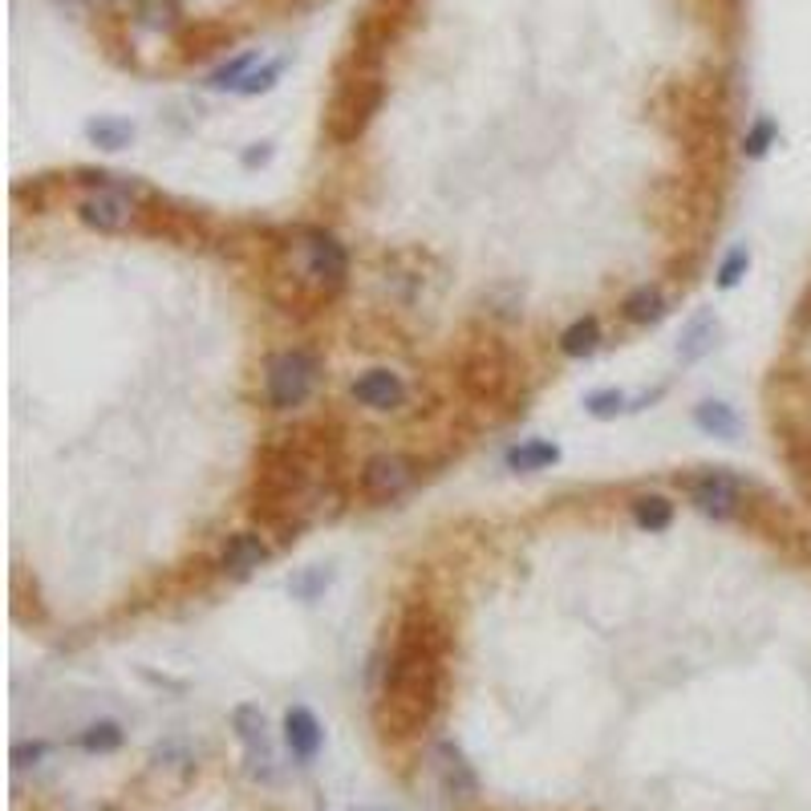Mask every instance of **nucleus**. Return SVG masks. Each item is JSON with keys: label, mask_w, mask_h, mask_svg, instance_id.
Returning a JSON list of instances; mask_svg holds the SVG:
<instances>
[{"label": "nucleus", "mask_w": 811, "mask_h": 811, "mask_svg": "<svg viewBox=\"0 0 811 811\" xmlns=\"http://www.w3.org/2000/svg\"><path fill=\"white\" fill-rule=\"evenodd\" d=\"M447 653H451V629L430 600H410L394 629L382 690L373 702L378 731L406 743L435 722L447 690Z\"/></svg>", "instance_id": "1"}, {"label": "nucleus", "mask_w": 811, "mask_h": 811, "mask_svg": "<svg viewBox=\"0 0 811 811\" xmlns=\"http://www.w3.org/2000/svg\"><path fill=\"white\" fill-rule=\"evenodd\" d=\"M268 293L284 308H317L329 305L333 296L346 289L349 256L337 236L317 227H296L280 244H272V256L264 264Z\"/></svg>", "instance_id": "2"}, {"label": "nucleus", "mask_w": 811, "mask_h": 811, "mask_svg": "<svg viewBox=\"0 0 811 811\" xmlns=\"http://www.w3.org/2000/svg\"><path fill=\"white\" fill-rule=\"evenodd\" d=\"M386 102V78H382V61H365V57L349 54L346 66L337 69V86L325 106V134L337 147H353L361 134L370 131L378 110Z\"/></svg>", "instance_id": "3"}, {"label": "nucleus", "mask_w": 811, "mask_h": 811, "mask_svg": "<svg viewBox=\"0 0 811 811\" xmlns=\"http://www.w3.org/2000/svg\"><path fill=\"white\" fill-rule=\"evenodd\" d=\"M511 373H516L511 349H507L504 341H495V337L475 341V346L459 358V386H463V394L475 402H487V406L507 394Z\"/></svg>", "instance_id": "4"}, {"label": "nucleus", "mask_w": 811, "mask_h": 811, "mask_svg": "<svg viewBox=\"0 0 811 811\" xmlns=\"http://www.w3.org/2000/svg\"><path fill=\"white\" fill-rule=\"evenodd\" d=\"M320 382V361L308 349H284L264 365V398L272 410H296L313 398Z\"/></svg>", "instance_id": "5"}, {"label": "nucleus", "mask_w": 811, "mask_h": 811, "mask_svg": "<svg viewBox=\"0 0 811 811\" xmlns=\"http://www.w3.org/2000/svg\"><path fill=\"white\" fill-rule=\"evenodd\" d=\"M690 504L710 519H734L746 507V483L731 471H702L686 480Z\"/></svg>", "instance_id": "6"}, {"label": "nucleus", "mask_w": 811, "mask_h": 811, "mask_svg": "<svg viewBox=\"0 0 811 811\" xmlns=\"http://www.w3.org/2000/svg\"><path fill=\"white\" fill-rule=\"evenodd\" d=\"M414 475H418V471H414V459H406V454H398V451H382L361 463L358 487L370 504H390V499H398V495L410 492Z\"/></svg>", "instance_id": "7"}, {"label": "nucleus", "mask_w": 811, "mask_h": 811, "mask_svg": "<svg viewBox=\"0 0 811 811\" xmlns=\"http://www.w3.org/2000/svg\"><path fill=\"white\" fill-rule=\"evenodd\" d=\"M134 195H138V191H131V187H93L90 195L78 203V215L90 227H98V232H126V227H134L138 224V215H143V207H138Z\"/></svg>", "instance_id": "8"}, {"label": "nucleus", "mask_w": 811, "mask_h": 811, "mask_svg": "<svg viewBox=\"0 0 811 811\" xmlns=\"http://www.w3.org/2000/svg\"><path fill=\"white\" fill-rule=\"evenodd\" d=\"M232 731L244 743V755H248V775L268 784L277 775V751H272V739H268V719L264 710L252 702H244L232 710Z\"/></svg>", "instance_id": "9"}, {"label": "nucleus", "mask_w": 811, "mask_h": 811, "mask_svg": "<svg viewBox=\"0 0 811 811\" xmlns=\"http://www.w3.org/2000/svg\"><path fill=\"white\" fill-rule=\"evenodd\" d=\"M272 560V548L264 544V536L260 532H236L227 536L224 552H219V568L227 572V576H236V581H244V576H252V572H260Z\"/></svg>", "instance_id": "10"}, {"label": "nucleus", "mask_w": 811, "mask_h": 811, "mask_svg": "<svg viewBox=\"0 0 811 811\" xmlns=\"http://www.w3.org/2000/svg\"><path fill=\"white\" fill-rule=\"evenodd\" d=\"M353 402H361L365 410H398L402 398H406V386H402V378L394 370H365L349 386Z\"/></svg>", "instance_id": "11"}, {"label": "nucleus", "mask_w": 811, "mask_h": 811, "mask_svg": "<svg viewBox=\"0 0 811 811\" xmlns=\"http://www.w3.org/2000/svg\"><path fill=\"white\" fill-rule=\"evenodd\" d=\"M435 771H439L442 787H447V796L454 799H475L480 796V779L471 771V763L463 758V751L454 743H435Z\"/></svg>", "instance_id": "12"}, {"label": "nucleus", "mask_w": 811, "mask_h": 811, "mask_svg": "<svg viewBox=\"0 0 811 811\" xmlns=\"http://www.w3.org/2000/svg\"><path fill=\"white\" fill-rule=\"evenodd\" d=\"M284 743H289V751H293L301 763L317 758L320 743H325V731H320L317 714H313L308 706H293V710L284 714Z\"/></svg>", "instance_id": "13"}, {"label": "nucleus", "mask_w": 811, "mask_h": 811, "mask_svg": "<svg viewBox=\"0 0 811 811\" xmlns=\"http://www.w3.org/2000/svg\"><path fill=\"white\" fill-rule=\"evenodd\" d=\"M714 346H719V317L714 313H698V317L686 320V329L678 337V361L682 365H694V361H702Z\"/></svg>", "instance_id": "14"}, {"label": "nucleus", "mask_w": 811, "mask_h": 811, "mask_svg": "<svg viewBox=\"0 0 811 811\" xmlns=\"http://www.w3.org/2000/svg\"><path fill=\"white\" fill-rule=\"evenodd\" d=\"M694 426L702 435H714V439H739V430H743L734 406H726V402H698L694 406Z\"/></svg>", "instance_id": "15"}, {"label": "nucleus", "mask_w": 811, "mask_h": 811, "mask_svg": "<svg viewBox=\"0 0 811 811\" xmlns=\"http://www.w3.org/2000/svg\"><path fill=\"white\" fill-rule=\"evenodd\" d=\"M621 317L629 320V325H653V320L665 317V296L657 284H641V289H633V293L621 301Z\"/></svg>", "instance_id": "16"}, {"label": "nucleus", "mask_w": 811, "mask_h": 811, "mask_svg": "<svg viewBox=\"0 0 811 811\" xmlns=\"http://www.w3.org/2000/svg\"><path fill=\"white\" fill-rule=\"evenodd\" d=\"M597 346H600V320L597 317L572 320L568 329L560 333V353H564V358H588V353H597Z\"/></svg>", "instance_id": "17"}, {"label": "nucleus", "mask_w": 811, "mask_h": 811, "mask_svg": "<svg viewBox=\"0 0 811 811\" xmlns=\"http://www.w3.org/2000/svg\"><path fill=\"white\" fill-rule=\"evenodd\" d=\"M629 511H633V523H638L641 532H665L674 523V504L665 495H638L629 504Z\"/></svg>", "instance_id": "18"}, {"label": "nucleus", "mask_w": 811, "mask_h": 811, "mask_svg": "<svg viewBox=\"0 0 811 811\" xmlns=\"http://www.w3.org/2000/svg\"><path fill=\"white\" fill-rule=\"evenodd\" d=\"M86 138H90L98 150H122V147H131L134 122H126V119H90V122H86Z\"/></svg>", "instance_id": "19"}, {"label": "nucleus", "mask_w": 811, "mask_h": 811, "mask_svg": "<svg viewBox=\"0 0 811 811\" xmlns=\"http://www.w3.org/2000/svg\"><path fill=\"white\" fill-rule=\"evenodd\" d=\"M560 459V447L556 442H544V439H532L516 447V451H507V466L511 471H544Z\"/></svg>", "instance_id": "20"}, {"label": "nucleus", "mask_w": 811, "mask_h": 811, "mask_svg": "<svg viewBox=\"0 0 811 811\" xmlns=\"http://www.w3.org/2000/svg\"><path fill=\"white\" fill-rule=\"evenodd\" d=\"M122 739H126V734H122V726L119 722H93V726H86V731H81V739H78V746L81 751H90V755H110V751H119L122 746Z\"/></svg>", "instance_id": "21"}, {"label": "nucleus", "mask_w": 811, "mask_h": 811, "mask_svg": "<svg viewBox=\"0 0 811 811\" xmlns=\"http://www.w3.org/2000/svg\"><path fill=\"white\" fill-rule=\"evenodd\" d=\"M134 16L147 29H174L179 25V0H138Z\"/></svg>", "instance_id": "22"}, {"label": "nucleus", "mask_w": 811, "mask_h": 811, "mask_svg": "<svg viewBox=\"0 0 811 811\" xmlns=\"http://www.w3.org/2000/svg\"><path fill=\"white\" fill-rule=\"evenodd\" d=\"M333 585V568H305V572H296L293 576V585H289V593H293L296 600H305V605H313V600L325 593V588Z\"/></svg>", "instance_id": "23"}, {"label": "nucleus", "mask_w": 811, "mask_h": 811, "mask_svg": "<svg viewBox=\"0 0 811 811\" xmlns=\"http://www.w3.org/2000/svg\"><path fill=\"white\" fill-rule=\"evenodd\" d=\"M252 61H256V54H240V57H232V61H227V66H219L212 74V81H207V86H212V90H240V81L248 78V69H252Z\"/></svg>", "instance_id": "24"}, {"label": "nucleus", "mask_w": 811, "mask_h": 811, "mask_svg": "<svg viewBox=\"0 0 811 811\" xmlns=\"http://www.w3.org/2000/svg\"><path fill=\"white\" fill-rule=\"evenodd\" d=\"M775 134H779V126H775V119H758L755 126L746 131V138H743V155H746V159H763V155L771 150Z\"/></svg>", "instance_id": "25"}, {"label": "nucleus", "mask_w": 811, "mask_h": 811, "mask_svg": "<svg viewBox=\"0 0 811 811\" xmlns=\"http://www.w3.org/2000/svg\"><path fill=\"white\" fill-rule=\"evenodd\" d=\"M746 268H751V248L739 244V248H731L726 260L719 264V289H734V284L746 277Z\"/></svg>", "instance_id": "26"}, {"label": "nucleus", "mask_w": 811, "mask_h": 811, "mask_svg": "<svg viewBox=\"0 0 811 811\" xmlns=\"http://www.w3.org/2000/svg\"><path fill=\"white\" fill-rule=\"evenodd\" d=\"M585 410L593 414V418H617V414L629 410V406H626V394H621V390H597V394H588L585 398Z\"/></svg>", "instance_id": "27"}, {"label": "nucleus", "mask_w": 811, "mask_h": 811, "mask_svg": "<svg viewBox=\"0 0 811 811\" xmlns=\"http://www.w3.org/2000/svg\"><path fill=\"white\" fill-rule=\"evenodd\" d=\"M280 69H284V61H272V66L256 69V74H248V78L240 81V90H236V93H244V98H256V93H268V90H272V86H277Z\"/></svg>", "instance_id": "28"}, {"label": "nucleus", "mask_w": 811, "mask_h": 811, "mask_svg": "<svg viewBox=\"0 0 811 811\" xmlns=\"http://www.w3.org/2000/svg\"><path fill=\"white\" fill-rule=\"evenodd\" d=\"M45 751H49L45 743H21V746L13 751V763H16V767H33V763H37V758L45 755Z\"/></svg>", "instance_id": "29"}, {"label": "nucleus", "mask_w": 811, "mask_h": 811, "mask_svg": "<svg viewBox=\"0 0 811 811\" xmlns=\"http://www.w3.org/2000/svg\"><path fill=\"white\" fill-rule=\"evenodd\" d=\"M272 159V143H256L252 150H244V167H264Z\"/></svg>", "instance_id": "30"}, {"label": "nucleus", "mask_w": 811, "mask_h": 811, "mask_svg": "<svg viewBox=\"0 0 811 811\" xmlns=\"http://www.w3.org/2000/svg\"><path fill=\"white\" fill-rule=\"evenodd\" d=\"M102 811H114V808H102Z\"/></svg>", "instance_id": "31"}]
</instances>
